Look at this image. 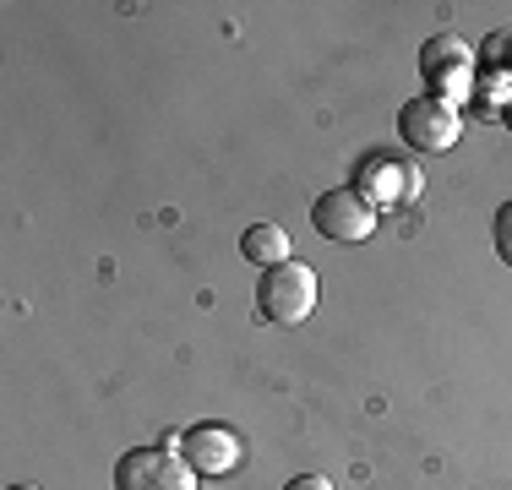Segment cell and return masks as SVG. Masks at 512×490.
<instances>
[{
	"label": "cell",
	"mask_w": 512,
	"mask_h": 490,
	"mask_svg": "<svg viewBox=\"0 0 512 490\" xmlns=\"http://www.w3.org/2000/svg\"><path fill=\"white\" fill-rule=\"evenodd\" d=\"M316 311V273L306 262H284V267H267L256 278V316L278 327H300Z\"/></svg>",
	"instance_id": "obj_1"
},
{
	"label": "cell",
	"mask_w": 512,
	"mask_h": 490,
	"mask_svg": "<svg viewBox=\"0 0 512 490\" xmlns=\"http://www.w3.org/2000/svg\"><path fill=\"white\" fill-rule=\"evenodd\" d=\"M115 490H197V469L169 447H131L115 463Z\"/></svg>",
	"instance_id": "obj_2"
},
{
	"label": "cell",
	"mask_w": 512,
	"mask_h": 490,
	"mask_svg": "<svg viewBox=\"0 0 512 490\" xmlns=\"http://www.w3.org/2000/svg\"><path fill=\"white\" fill-rule=\"evenodd\" d=\"M458 104H447L442 93H420L398 109V142H409L414 153H447L458 142Z\"/></svg>",
	"instance_id": "obj_3"
},
{
	"label": "cell",
	"mask_w": 512,
	"mask_h": 490,
	"mask_svg": "<svg viewBox=\"0 0 512 490\" xmlns=\"http://www.w3.org/2000/svg\"><path fill=\"white\" fill-rule=\"evenodd\" d=\"M311 229H316L322 240H344V245L371 240V235H376V207L365 202L355 186H333V191L316 196V207H311Z\"/></svg>",
	"instance_id": "obj_4"
},
{
	"label": "cell",
	"mask_w": 512,
	"mask_h": 490,
	"mask_svg": "<svg viewBox=\"0 0 512 490\" xmlns=\"http://www.w3.org/2000/svg\"><path fill=\"white\" fill-rule=\"evenodd\" d=\"M180 458L197 469V480H218V474L240 469L246 447H240V436L229 431V425H191V431L180 436Z\"/></svg>",
	"instance_id": "obj_5"
},
{
	"label": "cell",
	"mask_w": 512,
	"mask_h": 490,
	"mask_svg": "<svg viewBox=\"0 0 512 490\" xmlns=\"http://www.w3.org/2000/svg\"><path fill=\"white\" fill-rule=\"evenodd\" d=\"M355 191L365 196L371 207H404L414 202V191H420V175L414 169H404L398 158H387V153H371V158H360V169H355Z\"/></svg>",
	"instance_id": "obj_6"
},
{
	"label": "cell",
	"mask_w": 512,
	"mask_h": 490,
	"mask_svg": "<svg viewBox=\"0 0 512 490\" xmlns=\"http://www.w3.org/2000/svg\"><path fill=\"white\" fill-rule=\"evenodd\" d=\"M420 71H425V82H431V93H442L447 104H458V98L469 93V71H474L469 44H458V39H431V44L420 49Z\"/></svg>",
	"instance_id": "obj_7"
},
{
	"label": "cell",
	"mask_w": 512,
	"mask_h": 490,
	"mask_svg": "<svg viewBox=\"0 0 512 490\" xmlns=\"http://www.w3.org/2000/svg\"><path fill=\"white\" fill-rule=\"evenodd\" d=\"M240 251H246V262L251 267H284V262H295V256H289V235L278 224H251L246 229V240H240Z\"/></svg>",
	"instance_id": "obj_8"
},
{
	"label": "cell",
	"mask_w": 512,
	"mask_h": 490,
	"mask_svg": "<svg viewBox=\"0 0 512 490\" xmlns=\"http://www.w3.org/2000/svg\"><path fill=\"white\" fill-rule=\"evenodd\" d=\"M491 240H496V256L512 267V202L496 207V224H491Z\"/></svg>",
	"instance_id": "obj_9"
},
{
	"label": "cell",
	"mask_w": 512,
	"mask_h": 490,
	"mask_svg": "<svg viewBox=\"0 0 512 490\" xmlns=\"http://www.w3.org/2000/svg\"><path fill=\"white\" fill-rule=\"evenodd\" d=\"M284 490H333V485H327L322 474H300V480H289Z\"/></svg>",
	"instance_id": "obj_10"
},
{
	"label": "cell",
	"mask_w": 512,
	"mask_h": 490,
	"mask_svg": "<svg viewBox=\"0 0 512 490\" xmlns=\"http://www.w3.org/2000/svg\"><path fill=\"white\" fill-rule=\"evenodd\" d=\"M11 490H39V485H11Z\"/></svg>",
	"instance_id": "obj_11"
},
{
	"label": "cell",
	"mask_w": 512,
	"mask_h": 490,
	"mask_svg": "<svg viewBox=\"0 0 512 490\" xmlns=\"http://www.w3.org/2000/svg\"><path fill=\"white\" fill-rule=\"evenodd\" d=\"M502 120H507V126H512V104H507V115H502Z\"/></svg>",
	"instance_id": "obj_12"
}]
</instances>
